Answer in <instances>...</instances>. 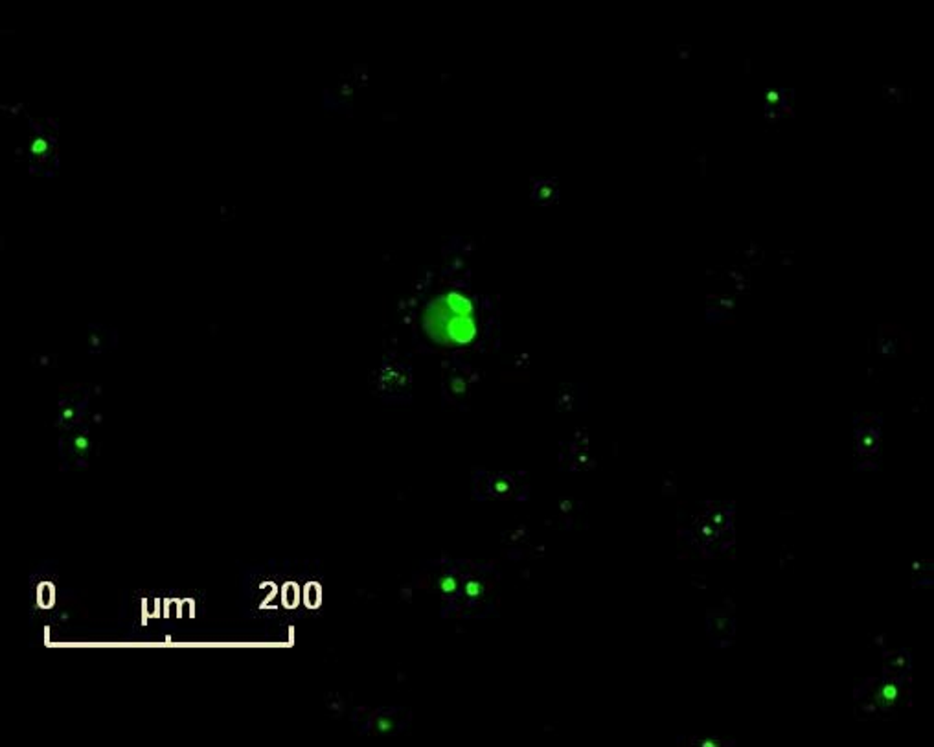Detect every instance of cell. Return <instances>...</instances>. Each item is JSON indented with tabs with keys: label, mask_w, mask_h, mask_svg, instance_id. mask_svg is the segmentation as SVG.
<instances>
[{
	"label": "cell",
	"mask_w": 934,
	"mask_h": 747,
	"mask_svg": "<svg viewBox=\"0 0 934 747\" xmlns=\"http://www.w3.org/2000/svg\"><path fill=\"white\" fill-rule=\"evenodd\" d=\"M358 727L372 734H394L407 727L409 712L398 709H381L365 714L363 721H356Z\"/></svg>",
	"instance_id": "6da1fadb"
}]
</instances>
